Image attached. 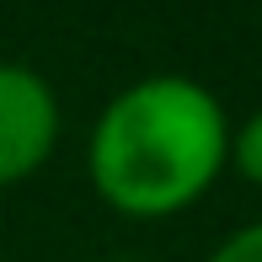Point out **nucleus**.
Wrapping results in <instances>:
<instances>
[{"instance_id": "nucleus-1", "label": "nucleus", "mask_w": 262, "mask_h": 262, "mask_svg": "<svg viewBox=\"0 0 262 262\" xmlns=\"http://www.w3.org/2000/svg\"><path fill=\"white\" fill-rule=\"evenodd\" d=\"M230 161V118L187 75H150L118 91L91 128V187L128 220H166L214 187Z\"/></svg>"}, {"instance_id": "nucleus-2", "label": "nucleus", "mask_w": 262, "mask_h": 262, "mask_svg": "<svg viewBox=\"0 0 262 262\" xmlns=\"http://www.w3.org/2000/svg\"><path fill=\"white\" fill-rule=\"evenodd\" d=\"M59 145V97L32 64H0V187L27 182Z\"/></svg>"}, {"instance_id": "nucleus-3", "label": "nucleus", "mask_w": 262, "mask_h": 262, "mask_svg": "<svg viewBox=\"0 0 262 262\" xmlns=\"http://www.w3.org/2000/svg\"><path fill=\"white\" fill-rule=\"evenodd\" d=\"M230 161H235V171L252 187H262V107L230 134Z\"/></svg>"}, {"instance_id": "nucleus-4", "label": "nucleus", "mask_w": 262, "mask_h": 262, "mask_svg": "<svg viewBox=\"0 0 262 262\" xmlns=\"http://www.w3.org/2000/svg\"><path fill=\"white\" fill-rule=\"evenodd\" d=\"M209 262H262V220L257 225H241V230H235Z\"/></svg>"}, {"instance_id": "nucleus-5", "label": "nucleus", "mask_w": 262, "mask_h": 262, "mask_svg": "<svg viewBox=\"0 0 262 262\" xmlns=\"http://www.w3.org/2000/svg\"><path fill=\"white\" fill-rule=\"evenodd\" d=\"M113 262H139V257H113Z\"/></svg>"}]
</instances>
